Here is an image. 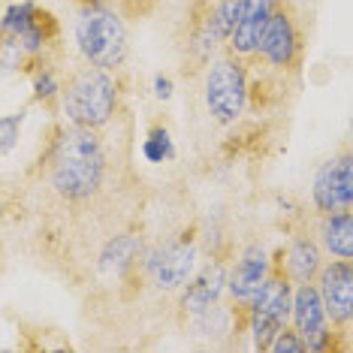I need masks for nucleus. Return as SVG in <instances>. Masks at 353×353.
Here are the masks:
<instances>
[{
    "instance_id": "1",
    "label": "nucleus",
    "mask_w": 353,
    "mask_h": 353,
    "mask_svg": "<svg viewBox=\"0 0 353 353\" xmlns=\"http://www.w3.org/2000/svg\"><path fill=\"white\" fill-rule=\"evenodd\" d=\"M106 151L91 127H70L58 136L52 151L49 181L54 194L67 203H85L103 188Z\"/></svg>"
},
{
    "instance_id": "2",
    "label": "nucleus",
    "mask_w": 353,
    "mask_h": 353,
    "mask_svg": "<svg viewBox=\"0 0 353 353\" xmlns=\"http://www.w3.org/2000/svg\"><path fill=\"white\" fill-rule=\"evenodd\" d=\"M76 43L91 67H121L127 58V28L121 12L103 3H85L76 19Z\"/></svg>"
},
{
    "instance_id": "3",
    "label": "nucleus",
    "mask_w": 353,
    "mask_h": 353,
    "mask_svg": "<svg viewBox=\"0 0 353 353\" xmlns=\"http://www.w3.org/2000/svg\"><path fill=\"white\" fill-rule=\"evenodd\" d=\"M118 109V82L109 76V70L82 67L63 91V112L76 127H97L109 124V118Z\"/></svg>"
},
{
    "instance_id": "4",
    "label": "nucleus",
    "mask_w": 353,
    "mask_h": 353,
    "mask_svg": "<svg viewBox=\"0 0 353 353\" xmlns=\"http://www.w3.org/2000/svg\"><path fill=\"white\" fill-rule=\"evenodd\" d=\"M205 106L208 115L218 124H232L248 106V73L245 63L230 54V58L212 61L205 73Z\"/></svg>"
},
{
    "instance_id": "5",
    "label": "nucleus",
    "mask_w": 353,
    "mask_h": 353,
    "mask_svg": "<svg viewBox=\"0 0 353 353\" xmlns=\"http://www.w3.org/2000/svg\"><path fill=\"white\" fill-rule=\"evenodd\" d=\"M290 296H293V284L287 281V275H272L269 272V278L263 281L256 296L248 302L251 339H254L256 350H269L278 329L287 326V317H290Z\"/></svg>"
},
{
    "instance_id": "6",
    "label": "nucleus",
    "mask_w": 353,
    "mask_h": 353,
    "mask_svg": "<svg viewBox=\"0 0 353 353\" xmlns=\"http://www.w3.org/2000/svg\"><path fill=\"white\" fill-rule=\"evenodd\" d=\"M290 317H293V329L305 339L308 350H329L335 339V326L329 323L323 299H320L314 281L311 284H296V290L290 296Z\"/></svg>"
},
{
    "instance_id": "7",
    "label": "nucleus",
    "mask_w": 353,
    "mask_h": 353,
    "mask_svg": "<svg viewBox=\"0 0 353 353\" xmlns=\"http://www.w3.org/2000/svg\"><path fill=\"white\" fill-rule=\"evenodd\" d=\"M317 293L335 329H347L353 317V260H332L317 272Z\"/></svg>"
},
{
    "instance_id": "8",
    "label": "nucleus",
    "mask_w": 353,
    "mask_h": 353,
    "mask_svg": "<svg viewBox=\"0 0 353 353\" xmlns=\"http://www.w3.org/2000/svg\"><path fill=\"white\" fill-rule=\"evenodd\" d=\"M148 278L157 290H181L196 269V245L190 239H175V242L157 248L145 263Z\"/></svg>"
},
{
    "instance_id": "9",
    "label": "nucleus",
    "mask_w": 353,
    "mask_h": 353,
    "mask_svg": "<svg viewBox=\"0 0 353 353\" xmlns=\"http://www.w3.org/2000/svg\"><path fill=\"white\" fill-rule=\"evenodd\" d=\"M314 205L320 214H335V212H350L353 208V160L350 154L332 157L320 166L314 175Z\"/></svg>"
},
{
    "instance_id": "10",
    "label": "nucleus",
    "mask_w": 353,
    "mask_h": 353,
    "mask_svg": "<svg viewBox=\"0 0 353 353\" xmlns=\"http://www.w3.org/2000/svg\"><path fill=\"white\" fill-rule=\"evenodd\" d=\"M256 58L266 61L275 70H290L296 58H299V30L293 25V15L287 10H278L269 15L263 37L256 43Z\"/></svg>"
},
{
    "instance_id": "11",
    "label": "nucleus",
    "mask_w": 353,
    "mask_h": 353,
    "mask_svg": "<svg viewBox=\"0 0 353 353\" xmlns=\"http://www.w3.org/2000/svg\"><path fill=\"white\" fill-rule=\"evenodd\" d=\"M278 0H239V12H236V25H232L227 46L230 54L236 58H251L256 52V43L263 37L269 15L275 12Z\"/></svg>"
},
{
    "instance_id": "12",
    "label": "nucleus",
    "mask_w": 353,
    "mask_h": 353,
    "mask_svg": "<svg viewBox=\"0 0 353 353\" xmlns=\"http://www.w3.org/2000/svg\"><path fill=\"white\" fill-rule=\"evenodd\" d=\"M272 272V263H269V254L263 245H248L242 256L236 260V266L227 275V290L230 296L236 299L239 305H248L256 296V290L263 287V281L269 278Z\"/></svg>"
},
{
    "instance_id": "13",
    "label": "nucleus",
    "mask_w": 353,
    "mask_h": 353,
    "mask_svg": "<svg viewBox=\"0 0 353 353\" xmlns=\"http://www.w3.org/2000/svg\"><path fill=\"white\" fill-rule=\"evenodd\" d=\"M49 19L52 15L39 12L34 0H21V3H12L10 10H6L3 21H0V30H3V34H12L28 54H39L46 46V39H49V34H46Z\"/></svg>"
},
{
    "instance_id": "14",
    "label": "nucleus",
    "mask_w": 353,
    "mask_h": 353,
    "mask_svg": "<svg viewBox=\"0 0 353 353\" xmlns=\"http://www.w3.org/2000/svg\"><path fill=\"white\" fill-rule=\"evenodd\" d=\"M227 275L230 272H227L223 263H212V266H205L196 278H190L188 284H184L188 290H184V296H181V308L194 317V314H199V311L218 305L223 290H227Z\"/></svg>"
},
{
    "instance_id": "15",
    "label": "nucleus",
    "mask_w": 353,
    "mask_h": 353,
    "mask_svg": "<svg viewBox=\"0 0 353 353\" xmlns=\"http://www.w3.org/2000/svg\"><path fill=\"white\" fill-rule=\"evenodd\" d=\"M320 266H323V251L311 236H293L284 251V269L287 281L296 284H311L317 278Z\"/></svg>"
},
{
    "instance_id": "16",
    "label": "nucleus",
    "mask_w": 353,
    "mask_h": 353,
    "mask_svg": "<svg viewBox=\"0 0 353 353\" xmlns=\"http://www.w3.org/2000/svg\"><path fill=\"white\" fill-rule=\"evenodd\" d=\"M320 242L335 260H353V212L323 214Z\"/></svg>"
},
{
    "instance_id": "17",
    "label": "nucleus",
    "mask_w": 353,
    "mask_h": 353,
    "mask_svg": "<svg viewBox=\"0 0 353 353\" xmlns=\"http://www.w3.org/2000/svg\"><path fill=\"white\" fill-rule=\"evenodd\" d=\"M139 254H142L139 236H133V232L115 236L106 248H103V254H100V269L106 272V275H124V272L130 269L136 260H139Z\"/></svg>"
},
{
    "instance_id": "18",
    "label": "nucleus",
    "mask_w": 353,
    "mask_h": 353,
    "mask_svg": "<svg viewBox=\"0 0 353 353\" xmlns=\"http://www.w3.org/2000/svg\"><path fill=\"white\" fill-rule=\"evenodd\" d=\"M142 154H145L148 163H163V160H172L175 157V145L170 139V130L166 127H154L145 142H142Z\"/></svg>"
},
{
    "instance_id": "19",
    "label": "nucleus",
    "mask_w": 353,
    "mask_h": 353,
    "mask_svg": "<svg viewBox=\"0 0 353 353\" xmlns=\"http://www.w3.org/2000/svg\"><path fill=\"white\" fill-rule=\"evenodd\" d=\"M236 12H239V0H218V3L208 10V21H212L221 43H227L230 30L236 25Z\"/></svg>"
},
{
    "instance_id": "20",
    "label": "nucleus",
    "mask_w": 353,
    "mask_h": 353,
    "mask_svg": "<svg viewBox=\"0 0 353 353\" xmlns=\"http://www.w3.org/2000/svg\"><path fill=\"white\" fill-rule=\"evenodd\" d=\"M269 350L272 353H308V344H305V339L296 332V329L284 326V329H278V335L272 339Z\"/></svg>"
},
{
    "instance_id": "21",
    "label": "nucleus",
    "mask_w": 353,
    "mask_h": 353,
    "mask_svg": "<svg viewBox=\"0 0 353 353\" xmlns=\"http://www.w3.org/2000/svg\"><path fill=\"white\" fill-rule=\"evenodd\" d=\"M25 49H21V43L15 39L12 34H3L0 30V67L3 70H15L21 61H25Z\"/></svg>"
},
{
    "instance_id": "22",
    "label": "nucleus",
    "mask_w": 353,
    "mask_h": 353,
    "mask_svg": "<svg viewBox=\"0 0 353 353\" xmlns=\"http://www.w3.org/2000/svg\"><path fill=\"white\" fill-rule=\"evenodd\" d=\"M21 121H25V115H3L0 118V154H10V151L19 145Z\"/></svg>"
},
{
    "instance_id": "23",
    "label": "nucleus",
    "mask_w": 353,
    "mask_h": 353,
    "mask_svg": "<svg viewBox=\"0 0 353 353\" xmlns=\"http://www.w3.org/2000/svg\"><path fill=\"white\" fill-rule=\"evenodd\" d=\"M34 91H37L39 100H52L54 94L61 91V88H58V79H54L49 70H43V73H37V79H34Z\"/></svg>"
},
{
    "instance_id": "24",
    "label": "nucleus",
    "mask_w": 353,
    "mask_h": 353,
    "mask_svg": "<svg viewBox=\"0 0 353 353\" xmlns=\"http://www.w3.org/2000/svg\"><path fill=\"white\" fill-rule=\"evenodd\" d=\"M160 0H118V10L124 15H130V19H142V15H148Z\"/></svg>"
},
{
    "instance_id": "25",
    "label": "nucleus",
    "mask_w": 353,
    "mask_h": 353,
    "mask_svg": "<svg viewBox=\"0 0 353 353\" xmlns=\"http://www.w3.org/2000/svg\"><path fill=\"white\" fill-rule=\"evenodd\" d=\"M154 97L157 100H170L172 97V79L170 76H157L154 79Z\"/></svg>"
},
{
    "instance_id": "26",
    "label": "nucleus",
    "mask_w": 353,
    "mask_h": 353,
    "mask_svg": "<svg viewBox=\"0 0 353 353\" xmlns=\"http://www.w3.org/2000/svg\"><path fill=\"white\" fill-rule=\"evenodd\" d=\"M85 3H100V0H82V6H85Z\"/></svg>"
}]
</instances>
